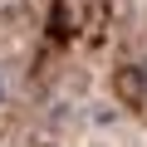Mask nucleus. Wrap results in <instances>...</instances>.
<instances>
[{"label":"nucleus","mask_w":147,"mask_h":147,"mask_svg":"<svg viewBox=\"0 0 147 147\" xmlns=\"http://www.w3.org/2000/svg\"><path fill=\"white\" fill-rule=\"evenodd\" d=\"M0 98H5V79H0Z\"/></svg>","instance_id":"f257e3e1"}]
</instances>
